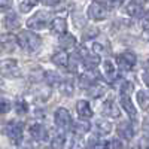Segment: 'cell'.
Segmentation results:
<instances>
[{
  "label": "cell",
  "mask_w": 149,
  "mask_h": 149,
  "mask_svg": "<svg viewBox=\"0 0 149 149\" xmlns=\"http://www.w3.org/2000/svg\"><path fill=\"white\" fill-rule=\"evenodd\" d=\"M17 40H18V45L22 49H26V51H36V49L40 46V43H42L40 36L30 31V30H22L17 36Z\"/></svg>",
  "instance_id": "1"
},
{
  "label": "cell",
  "mask_w": 149,
  "mask_h": 149,
  "mask_svg": "<svg viewBox=\"0 0 149 149\" xmlns=\"http://www.w3.org/2000/svg\"><path fill=\"white\" fill-rule=\"evenodd\" d=\"M49 21H51V12L39 10V12H36L31 18H29L27 27L33 29V30H42L49 24Z\"/></svg>",
  "instance_id": "2"
},
{
  "label": "cell",
  "mask_w": 149,
  "mask_h": 149,
  "mask_svg": "<svg viewBox=\"0 0 149 149\" xmlns=\"http://www.w3.org/2000/svg\"><path fill=\"white\" fill-rule=\"evenodd\" d=\"M0 73H2L5 78H9V79L19 78L21 70H19V66L17 63V60H14V58L3 60L2 63H0Z\"/></svg>",
  "instance_id": "3"
},
{
  "label": "cell",
  "mask_w": 149,
  "mask_h": 149,
  "mask_svg": "<svg viewBox=\"0 0 149 149\" xmlns=\"http://www.w3.org/2000/svg\"><path fill=\"white\" fill-rule=\"evenodd\" d=\"M79 55L82 57V64L90 70L95 69L100 64V55L94 51H86L84 46H81V49H79Z\"/></svg>",
  "instance_id": "4"
},
{
  "label": "cell",
  "mask_w": 149,
  "mask_h": 149,
  "mask_svg": "<svg viewBox=\"0 0 149 149\" xmlns=\"http://www.w3.org/2000/svg\"><path fill=\"white\" fill-rule=\"evenodd\" d=\"M6 134L15 145H18L22 140V124L18 121H10L6 125Z\"/></svg>",
  "instance_id": "5"
},
{
  "label": "cell",
  "mask_w": 149,
  "mask_h": 149,
  "mask_svg": "<svg viewBox=\"0 0 149 149\" xmlns=\"http://www.w3.org/2000/svg\"><path fill=\"white\" fill-rule=\"evenodd\" d=\"M88 17L94 21H102L107 17V9L100 2H93L88 6Z\"/></svg>",
  "instance_id": "6"
},
{
  "label": "cell",
  "mask_w": 149,
  "mask_h": 149,
  "mask_svg": "<svg viewBox=\"0 0 149 149\" xmlns=\"http://www.w3.org/2000/svg\"><path fill=\"white\" fill-rule=\"evenodd\" d=\"M55 124L63 128V130H67L72 127V115L70 112L64 107H58L57 112H55Z\"/></svg>",
  "instance_id": "7"
},
{
  "label": "cell",
  "mask_w": 149,
  "mask_h": 149,
  "mask_svg": "<svg viewBox=\"0 0 149 149\" xmlns=\"http://www.w3.org/2000/svg\"><path fill=\"white\" fill-rule=\"evenodd\" d=\"M116 63H118V66H119L122 70L128 72V70H131V69L134 67V64H136V55H134L131 51H125V52H122V54H119V55L116 57Z\"/></svg>",
  "instance_id": "8"
},
{
  "label": "cell",
  "mask_w": 149,
  "mask_h": 149,
  "mask_svg": "<svg viewBox=\"0 0 149 149\" xmlns=\"http://www.w3.org/2000/svg\"><path fill=\"white\" fill-rule=\"evenodd\" d=\"M30 136L36 142H46L48 140V131L42 124H33L30 127Z\"/></svg>",
  "instance_id": "9"
},
{
  "label": "cell",
  "mask_w": 149,
  "mask_h": 149,
  "mask_svg": "<svg viewBox=\"0 0 149 149\" xmlns=\"http://www.w3.org/2000/svg\"><path fill=\"white\" fill-rule=\"evenodd\" d=\"M103 74H104V79L107 82H113L116 79V67L113 64V61H110V60H104V63H103Z\"/></svg>",
  "instance_id": "10"
},
{
  "label": "cell",
  "mask_w": 149,
  "mask_h": 149,
  "mask_svg": "<svg viewBox=\"0 0 149 149\" xmlns=\"http://www.w3.org/2000/svg\"><path fill=\"white\" fill-rule=\"evenodd\" d=\"M121 106L125 109V112L128 113L130 118L136 119V116H137V110H136L131 98H130V94H121Z\"/></svg>",
  "instance_id": "11"
},
{
  "label": "cell",
  "mask_w": 149,
  "mask_h": 149,
  "mask_svg": "<svg viewBox=\"0 0 149 149\" xmlns=\"http://www.w3.org/2000/svg\"><path fill=\"white\" fill-rule=\"evenodd\" d=\"M118 134L121 136L122 139L125 140H131L133 136H134V130L130 121H122L119 125H118Z\"/></svg>",
  "instance_id": "12"
},
{
  "label": "cell",
  "mask_w": 149,
  "mask_h": 149,
  "mask_svg": "<svg viewBox=\"0 0 149 149\" xmlns=\"http://www.w3.org/2000/svg\"><path fill=\"white\" fill-rule=\"evenodd\" d=\"M17 43H18V40L14 34H2L0 36V48H3V51H14Z\"/></svg>",
  "instance_id": "13"
},
{
  "label": "cell",
  "mask_w": 149,
  "mask_h": 149,
  "mask_svg": "<svg viewBox=\"0 0 149 149\" xmlns=\"http://www.w3.org/2000/svg\"><path fill=\"white\" fill-rule=\"evenodd\" d=\"M51 31L54 34H64L67 31V21L64 18H54L51 22Z\"/></svg>",
  "instance_id": "14"
},
{
  "label": "cell",
  "mask_w": 149,
  "mask_h": 149,
  "mask_svg": "<svg viewBox=\"0 0 149 149\" xmlns=\"http://www.w3.org/2000/svg\"><path fill=\"white\" fill-rule=\"evenodd\" d=\"M103 113L110 116V118H119L121 110L118 109V106H116V103L113 100H107L103 104Z\"/></svg>",
  "instance_id": "15"
},
{
  "label": "cell",
  "mask_w": 149,
  "mask_h": 149,
  "mask_svg": "<svg viewBox=\"0 0 149 149\" xmlns=\"http://www.w3.org/2000/svg\"><path fill=\"white\" fill-rule=\"evenodd\" d=\"M76 110H78V115L81 118H91L93 116V109L90 106L88 102H85V100H79L76 103Z\"/></svg>",
  "instance_id": "16"
},
{
  "label": "cell",
  "mask_w": 149,
  "mask_h": 149,
  "mask_svg": "<svg viewBox=\"0 0 149 149\" xmlns=\"http://www.w3.org/2000/svg\"><path fill=\"white\" fill-rule=\"evenodd\" d=\"M104 93H106V85H103V84H100V82H97V81H95L93 85L88 86V94H90L93 98L102 97V95H104Z\"/></svg>",
  "instance_id": "17"
},
{
  "label": "cell",
  "mask_w": 149,
  "mask_h": 149,
  "mask_svg": "<svg viewBox=\"0 0 149 149\" xmlns=\"http://www.w3.org/2000/svg\"><path fill=\"white\" fill-rule=\"evenodd\" d=\"M69 55L66 51H58L52 55V63L57 64L58 67H67L69 66Z\"/></svg>",
  "instance_id": "18"
},
{
  "label": "cell",
  "mask_w": 149,
  "mask_h": 149,
  "mask_svg": "<svg viewBox=\"0 0 149 149\" xmlns=\"http://www.w3.org/2000/svg\"><path fill=\"white\" fill-rule=\"evenodd\" d=\"M97 78H98L97 72H85V73L81 74L79 84H81V86H90L97 81Z\"/></svg>",
  "instance_id": "19"
},
{
  "label": "cell",
  "mask_w": 149,
  "mask_h": 149,
  "mask_svg": "<svg viewBox=\"0 0 149 149\" xmlns=\"http://www.w3.org/2000/svg\"><path fill=\"white\" fill-rule=\"evenodd\" d=\"M60 46L63 48V49H72L76 46V37H74L73 34H61L60 37Z\"/></svg>",
  "instance_id": "20"
},
{
  "label": "cell",
  "mask_w": 149,
  "mask_h": 149,
  "mask_svg": "<svg viewBox=\"0 0 149 149\" xmlns=\"http://www.w3.org/2000/svg\"><path fill=\"white\" fill-rule=\"evenodd\" d=\"M125 12H127V14H128L130 17H134V18L142 17V15L145 14L142 5H140V3H137V2H131V3H128V5H127V8H125Z\"/></svg>",
  "instance_id": "21"
},
{
  "label": "cell",
  "mask_w": 149,
  "mask_h": 149,
  "mask_svg": "<svg viewBox=\"0 0 149 149\" xmlns=\"http://www.w3.org/2000/svg\"><path fill=\"white\" fill-rule=\"evenodd\" d=\"M90 128H91V125H90V122L88 121H76L73 124V131H74V134H85V133H88L90 131Z\"/></svg>",
  "instance_id": "22"
},
{
  "label": "cell",
  "mask_w": 149,
  "mask_h": 149,
  "mask_svg": "<svg viewBox=\"0 0 149 149\" xmlns=\"http://www.w3.org/2000/svg\"><path fill=\"white\" fill-rule=\"evenodd\" d=\"M95 127H97V131L100 134H109L112 131V124L109 121H104V119H97Z\"/></svg>",
  "instance_id": "23"
},
{
  "label": "cell",
  "mask_w": 149,
  "mask_h": 149,
  "mask_svg": "<svg viewBox=\"0 0 149 149\" xmlns=\"http://www.w3.org/2000/svg\"><path fill=\"white\" fill-rule=\"evenodd\" d=\"M19 26V19L15 14H9L5 17V27L9 29V30H14Z\"/></svg>",
  "instance_id": "24"
},
{
  "label": "cell",
  "mask_w": 149,
  "mask_h": 149,
  "mask_svg": "<svg viewBox=\"0 0 149 149\" xmlns=\"http://www.w3.org/2000/svg\"><path fill=\"white\" fill-rule=\"evenodd\" d=\"M90 149H109V142L100 140L97 136H93L90 139Z\"/></svg>",
  "instance_id": "25"
},
{
  "label": "cell",
  "mask_w": 149,
  "mask_h": 149,
  "mask_svg": "<svg viewBox=\"0 0 149 149\" xmlns=\"http://www.w3.org/2000/svg\"><path fill=\"white\" fill-rule=\"evenodd\" d=\"M137 102L142 109L149 110V91H139L137 93Z\"/></svg>",
  "instance_id": "26"
},
{
  "label": "cell",
  "mask_w": 149,
  "mask_h": 149,
  "mask_svg": "<svg viewBox=\"0 0 149 149\" xmlns=\"http://www.w3.org/2000/svg\"><path fill=\"white\" fill-rule=\"evenodd\" d=\"M58 90H60L61 94H64V95H72L74 88H73V84H72L70 81H63V82L60 84Z\"/></svg>",
  "instance_id": "27"
},
{
  "label": "cell",
  "mask_w": 149,
  "mask_h": 149,
  "mask_svg": "<svg viewBox=\"0 0 149 149\" xmlns=\"http://www.w3.org/2000/svg\"><path fill=\"white\" fill-rule=\"evenodd\" d=\"M64 134H57L55 137L51 140V148L52 149H64Z\"/></svg>",
  "instance_id": "28"
},
{
  "label": "cell",
  "mask_w": 149,
  "mask_h": 149,
  "mask_svg": "<svg viewBox=\"0 0 149 149\" xmlns=\"http://www.w3.org/2000/svg\"><path fill=\"white\" fill-rule=\"evenodd\" d=\"M36 5H37V0H22L21 5H19V10L22 14H27V12H30Z\"/></svg>",
  "instance_id": "29"
},
{
  "label": "cell",
  "mask_w": 149,
  "mask_h": 149,
  "mask_svg": "<svg viewBox=\"0 0 149 149\" xmlns=\"http://www.w3.org/2000/svg\"><path fill=\"white\" fill-rule=\"evenodd\" d=\"M45 82L48 84V85H55L57 82H60V74L58 73H55V72H46L45 73Z\"/></svg>",
  "instance_id": "30"
},
{
  "label": "cell",
  "mask_w": 149,
  "mask_h": 149,
  "mask_svg": "<svg viewBox=\"0 0 149 149\" xmlns=\"http://www.w3.org/2000/svg\"><path fill=\"white\" fill-rule=\"evenodd\" d=\"M72 143H73V145L70 146V149H85V142H84V139L81 137V134H76V137L73 139Z\"/></svg>",
  "instance_id": "31"
},
{
  "label": "cell",
  "mask_w": 149,
  "mask_h": 149,
  "mask_svg": "<svg viewBox=\"0 0 149 149\" xmlns=\"http://www.w3.org/2000/svg\"><path fill=\"white\" fill-rule=\"evenodd\" d=\"M15 109H17L18 113H27V112H29V104L24 100H19V102H17Z\"/></svg>",
  "instance_id": "32"
},
{
  "label": "cell",
  "mask_w": 149,
  "mask_h": 149,
  "mask_svg": "<svg viewBox=\"0 0 149 149\" xmlns=\"http://www.w3.org/2000/svg\"><path fill=\"white\" fill-rule=\"evenodd\" d=\"M119 90H121V94H131V93H133V84L124 81Z\"/></svg>",
  "instance_id": "33"
},
{
  "label": "cell",
  "mask_w": 149,
  "mask_h": 149,
  "mask_svg": "<svg viewBox=\"0 0 149 149\" xmlns=\"http://www.w3.org/2000/svg\"><path fill=\"white\" fill-rule=\"evenodd\" d=\"M9 109H10V103L8 100H5V98H0V115L9 112Z\"/></svg>",
  "instance_id": "34"
},
{
  "label": "cell",
  "mask_w": 149,
  "mask_h": 149,
  "mask_svg": "<svg viewBox=\"0 0 149 149\" xmlns=\"http://www.w3.org/2000/svg\"><path fill=\"white\" fill-rule=\"evenodd\" d=\"M140 24H142V29L143 30H149V12H145V14L142 15Z\"/></svg>",
  "instance_id": "35"
},
{
  "label": "cell",
  "mask_w": 149,
  "mask_h": 149,
  "mask_svg": "<svg viewBox=\"0 0 149 149\" xmlns=\"http://www.w3.org/2000/svg\"><path fill=\"white\" fill-rule=\"evenodd\" d=\"M97 34H98V30L97 29H88V30L84 33V39H91V37H94Z\"/></svg>",
  "instance_id": "36"
},
{
  "label": "cell",
  "mask_w": 149,
  "mask_h": 149,
  "mask_svg": "<svg viewBox=\"0 0 149 149\" xmlns=\"http://www.w3.org/2000/svg\"><path fill=\"white\" fill-rule=\"evenodd\" d=\"M109 149H122V143L118 139H113L112 142H109Z\"/></svg>",
  "instance_id": "37"
},
{
  "label": "cell",
  "mask_w": 149,
  "mask_h": 149,
  "mask_svg": "<svg viewBox=\"0 0 149 149\" xmlns=\"http://www.w3.org/2000/svg\"><path fill=\"white\" fill-rule=\"evenodd\" d=\"M12 6V0H0V10H6Z\"/></svg>",
  "instance_id": "38"
},
{
  "label": "cell",
  "mask_w": 149,
  "mask_h": 149,
  "mask_svg": "<svg viewBox=\"0 0 149 149\" xmlns=\"http://www.w3.org/2000/svg\"><path fill=\"white\" fill-rule=\"evenodd\" d=\"M93 51L97 52V54H100V52H103V46L98 45V43H93Z\"/></svg>",
  "instance_id": "39"
},
{
  "label": "cell",
  "mask_w": 149,
  "mask_h": 149,
  "mask_svg": "<svg viewBox=\"0 0 149 149\" xmlns=\"http://www.w3.org/2000/svg\"><path fill=\"white\" fill-rule=\"evenodd\" d=\"M60 2H61V0H43V3L48 5V6H54V5H57Z\"/></svg>",
  "instance_id": "40"
},
{
  "label": "cell",
  "mask_w": 149,
  "mask_h": 149,
  "mask_svg": "<svg viewBox=\"0 0 149 149\" xmlns=\"http://www.w3.org/2000/svg\"><path fill=\"white\" fill-rule=\"evenodd\" d=\"M143 82L148 85V88H149V72H146V73L143 74Z\"/></svg>",
  "instance_id": "41"
},
{
  "label": "cell",
  "mask_w": 149,
  "mask_h": 149,
  "mask_svg": "<svg viewBox=\"0 0 149 149\" xmlns=\"http://www.w3.org/2000/svg\"><path fill=\"white\" fill-rule=\"evenodd\" d=\"M143 130H146V131H149V116L145 119V122H143Z\"/></svg>",
  "instance_id": "42"
},
{
  "label": "cell",
  "mask_w": 149,
  "mask_h": 149,
  "mask_svg": "<svg viewBox=\"0 0 149 149\" xmlns=\"http://www.w3.org/2000/svg\"><path fill=\"white\" fill-rule=\"evenodd\" d=\"M112 2H113L115 6H119V5H122L124 2H125V0H112Z\"/></svg>",
  "instance_id": "43"
},
{
  "label": "cell",
  "mask_w": 149,
  "mask_h": 149,
  "mask_svg": "<svg viewBox=\"0 0 149 149\" xmlns=\"http://www.w3.org/2000/svg\"><path fill=\"white\" fill-rule=\"evenodd\" d=\"M143 66H145V67H146V69H149V60H146V63H145V64H143Z\"/></svg>",
  "instance_id": "44"
},
{
  "label": "cell",
  "mask_w": 149,
  "mask_h": 149,
  "mask_svg": "<svg viewBox=\"0 0 149 149\" xmlns=\"http://www.w3.org/2000/svg\"><path fill=\"white\" fill-rule=\"evenodd\" d=\"M26 149H29V148H26Z\"/></svg>",
  "instance_id": "45"
}]
</instances>
